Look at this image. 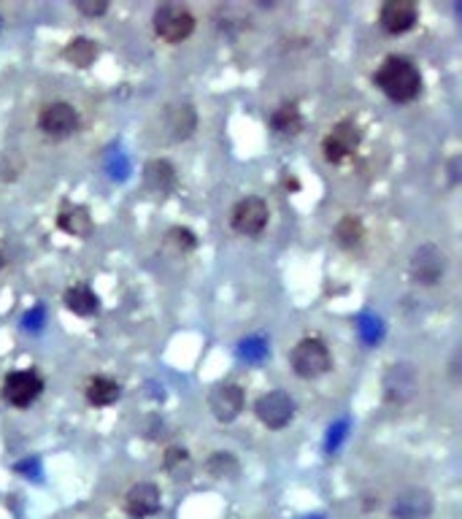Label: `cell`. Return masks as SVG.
<instances>
[{
	"mask_svg": "<svg viewBox=\"0 0 462 519\" xmlns=\"http://www.w3.org/2000/svg\"><path fill=\"white\" fill-rule=\"evenodd\" d=\"M270 127L278 135H297L303 130V114L295 103H281L273 117H270Z\"/></svg>",
	"mask_w": 462,
	"mask_h": 519,
	"instance_id": "obj_19",
	"label": "cell"
},
{
	"mask_svg": "<svg viewBox=\"0 0 462 519\" xmlns=\"http://www.w3.org/2000/svg\"><path fill=\"white\" fill-rule=\"evenodd\" d=\"M206 468H209V473L217 476V479H235L238 471H241L238 460H235L230 452H214V454L209 457V463H206Z\"/></svg>",
	"mask_w": 462,
	"mask_h": 519,
	"instance_id": "obj_22",
	"label": "cell"
},
{
	"mask_svg": "<svg viewBox=\"0 0 462 519\" xmlns=\"http://www.w3.org/2000/svg\"><path fill=\"white\" fill-rule=\"evenodd\" d=\"M160 487L151 481H138L124 495V511L135 519H146L160 511Z\"/></svg>",
	"mask_w": 462,
	"mask_h": 519,
	"instance_id": "obj_10",
	"label": "cell"
},
{
	"mask_svg": "<svg viewBox=\"0 0 462 519\" xmlns=\"http://www.w3.org/2000/svg\"><path fill=\"white\" fill-rule=\"evenodd\" d=\"M365 238V230H363V222L357 217H344L338 225H336V241L344 247V249H355L360 247V241Z\"/></svg>",
	"mask_w": 462,
	"mask_h": 519,
	"instance_id": "obj_21",
	"label": "cell"
},
{
	"mask_svg": "<svg viewBox=\"0 0 462 519\" xmlns=\"http://www.w3.org/2000/svg\"><path fill=\"white\" fill-rule=\"evenodd\" d=\"M195 114L190 106H176L171 108V130H174V138H187L192 130H195V119L192 122H184V117Z\"/></svg>",
	"mask_w": 462,
	"mask_h": 519,
	"instance_id": "obj_23",
	"label": "cell"
},
{
	"mask_svg": "<svg viewBox=\"0 0 462 519\" xmlns=\"http://www.w3.org/2000/svg\"><path fill=\"white\" fill-rule=\"evenodd\" d=\"M57 225L73 238H87L92 233V220L84 206H65L57 217Z\"/></svg>",
	"mask_w": 462,
	"mask_h": 519,
	"instance_id": "obj_16",
	"label": "cell"
},
{
	"mask_svg": "<svg viewBox=\"0 0 462 519\" xmlns=\"http://www.w3.org/2000/svg\"><path fill=\"white\" fill-rule=\"evenodd\" d=\"M446 252L435 244H422L411 260H408V273L416 284L422 287H432L441 281V276L446 273Z\"/></svg>",
	"mask_w": 462,
	"mask_h": 519,
	"instance_id": "obj_5",
	"label": "cell"
},
{
	"mask_svg": "<svg viewBox=\"0 0 462 519\" xmlns=\"http://www.w3.org/2000/svg\"><path fill=\"white\" fill-rule=\"evenodd\" d=\"M297 519H325L322 514H308V516H297Z\"/></svg>",
	"mask_w": 462,
	"mask_h": 519,
	"instance_id": "obj_29",
	"label": "cell"
},
{
	"mask_svg": "<svg viewBox=\"0 0 462 519\" xmlns=\"http://www.w3.org/2000/svg\"><path fill=\"white\" fill-rule=\"evenodd\" d=\"M416 17H419V12H416V4H411V0H387V4L381 6L379 22L389 36H403L416 25Z\"/></svg>",
	"mask_w": 462,
	"mask_h": 519,
	"instance_id": "obj_11",
	"label": "cell"
},
{
	"mask_svg": "<svg viewBox=\"0 0 462 519\" xmlns=\"http://www.w3.org/2000/svg\"><path fill=\"white\" fill-rule=\"evenodd\" d=\"M268 203L257 195H249V198H241L233 212H230V225L235 233L241 236H260L265 228H268Z\"/></svg>",
	"mask_w": 462,
	"mask_h": 519,
	"instance_id": "obj_6",
	"label": "cell"
},
{
	"mask_svg": "<svg viewBox=\"0 0 462 519\" xmlns=\"http://www.w3.org/2000/svg\"><path fill=\"white\" fill-rule=\"evenodd\" d=\"M146 187L154 193H171L176 187V168L168 160H151L143 168Z\"/></svg>",
	"mask_w": 462,
	"mask_h": 519,
	"instance_id": "obj_15",
	"label": "cell"
},
{
	"mask_svg": "<svg viewBox=\"0 0 462 519\" xmlns=\"http://www.w3.org/2000/svg\"><path fill=\"white\" fill-rule=\"evenodd\" d=\"M376 87L395 103H411L422 90V74L419 68L400 55H389L381 68L373 76Z\"/></svg>",
	"mask_w": 462,
	"mask_h": 519,
	"instance_id": "obj_1",
	"label": "cell"
},
{
	"mask_svg": "<svg viewBox=\"0 0 462 519\" xmlns=\"http://www.w3.org/2000/svg\"><path fill=\"white\" fill-rule=\"evenodd\" d=\"M168 238H171V244H176L182 252H184V249H195V247H198V241H195V233L184 230V228H174V230L168 233Z\"/></svg>",
	"mask_w": 462,
	"mask_h": 519,
	"instance_id": "obj_25",
	"label": "cell"
},
{
	"mask_svg": "<svg viewBox=\"0 0 462 519\" xmlns=\"http://www.w3.org/2000/svg\"><path fill=\"white\" fill-rule=\"evenodd\" d=\"M84 395H87V401H90L92 406H111V403L119 401L122 390H119V385H116L114 379H108V376H92V379L87 382V387H84Z\"/></svg>",
	"mask_w": 462,
	"mask_h": 519,
	"instance_id": "obj_17",
	"label": "cell"
},
{
	"mask_svg": "<svg viewBox=\"0 0 462 519\" xmlns=\"http://www.w3.org/2000/svg\"><path fill=\"white\" fill-rule=\"evenodd\" d=\"M360 330H363L365 341H368V343H373V341H379V335H381V319L365 316V319H363V324H360Z\"/></svg>",
	"mask_w": 462,
	"mask_h": 519,
	"instance_id": "obj_27",
	"label": "cell"
},
{
	"mask_svg": "<svg viewBox=\"0 0 462 519\" xmlns=\"http://www.w3.org/2000/svg\"><path fill=\"white\" fill-rule=\"evenodd\" d=\"M254 414L257 420L270 428V430H281L292 422L295 417V401L284 393V390H270L265 395L257 398L254 403Z\"/></svg>",
	"mask_w": 462,
	"mask_h": 519,
	"instance_id": "obj_8",
	"label": "cell"
},
{
	"mask_svg": "<svg viewBox=\"0 0 462 519\" xmlns=\"http://www.w3.org/2000/svg\"><path fill=\"white\" fill-rule=\"evenodd\" d=\"M432 514V495L422 487H408L392 500V519H427Z\"/></svg>",
	"mask_w": 462,
	"mask_h": 519,
	"instance_id": "obj_13",
	"label": "cell"
},
{
	"mask_svg": "<svg viewBox=\"0 0 462 519\" xmlns=\"http://www.w3.org/2000/svg\"><path fill=\"white\" fill-rule=\"evenodd\" d=\"M154 33L166 44H182L195 33V17L182 4H163L151 17Z\"/></svg>",
	"mask_w": 462,
	"mask_h": 519,
	"instance_id": "obj_3",
	"label": "cell"
},
{
	"mask_svg": "<svg viewBox=\"0 0 462 519\" xmlns=\"http://www.w3.org/2000/svg\"><path fill=\"white\" fill-rule=\"evenodd\" d=\"M0 268H4V257H0Z\"/></svg>",
	"mask_w": 462,
	"mask_h": 519,
	"instance_id": "obj_30",
	"label": "cell"
},
{
	"mask_svg": "<svg viewBox=\"0 0 462 519\" xmlns=\"http://www.w3.org/2000/svg\"><path fill=\"white\" fill-rule=\"evenodd\" d=\"M292 371L300 379H320L333 368V355L328 350V343L322 338H303L295 343V350L289 355Z\"/></svg>",
	"mask_w": 462,
	"mask_h": 519,
	"instance_id": "obj_2",
	"label": "cell"
},
{
	"mask_svg": "<svg viewBox=\"0 0 462 519\" xmlns=\"http://www.w3.org/2000/svg\"><path fill=\"white\" fill-rule=\"evenodd\" d=\"M265 355H268V346H265L262 338H246V341H241V358H244V360L257 363V360H262Z\"/></svg>",
	"mask_w": 462,
	"mask_h": 519,
	"instance_id": "obj_24",
	"label": "cell"
},
{
	"mask_svg": "<svg viewBox=\"0 0 462 519\" xmlns=\"http://www.w3.org/2000/svg\"><path fill=\"white\" fill-rule=\"evenodd\" d=\"M38 127L49 138H68L79 130V111L65 100L47 103L38 114Z\"/></svg>",
	"mask_w": 462,
	"mask_h": 519,
	"instance_id": "obj_7",
	"label": "cell"
},
{
	"mask_svg": "<svg viewBox=\"0 0 462 519\" xmlns=\"http://www.w3.org/2000/svg\"><path fill=\"white\" fill-rule=\"evenodd\" d=\"M416 385H419V379H416L414 366L395 363V366H389V371L384 376V398L389 403H406L408 398H414Z\"/></svg>",
	"mask_w": 462,
	"mask_h": 519,
	"instance_id": "obj_12",
	"label": "cell"
},
{
	"mask_svg": "<svg viewBox=\"0 0 462 519\" xmlns=\"http://www.w3.org/2000/svg\"><path fill=\"white\" fill-rule=\"evenodd\" d=\"M360 141H363V133L355 122L344 119L338 125H333V130L325 135L322 141V151H325V160L328 162H344L349 160L357 149H360Z\"/></svg>",
	"mask_w": 462,
	"mask_h": 519,
	"instance_id": "obj_9",
	"label": "cell"
},
{
	"mask_svg": "<svg viewBox=\"0 0 462 519\" xmlns=\"http://www.w3.org/2000/svg\"><path fill=\"white\" fill-rule=\"evenodd\" d=\"M41 393H44V379L36 371H14L4 379V387H0V395L14 409L33 406L41 398Z\"/></svg>",
	"mask_w": 462,
	"mask_h": 519,
	"instance_id": "obj_4",
	"label": "cell"
},
{
	"mask_svg": "<svg viewBox=\"0 0 462 519\" xmlns=\"http://www.w3.org/2000/svg\"><path fill=\"white\" fill-rule=\"evenodd\" d=\"M65 60H71L76 68H87V65H92V60L98 57V47H95V41H90V39H73V41H68V47H65Z\"/></svg>",
	"mask_w": 462,
	"mask_h": 519,
	"instance_id": "obj_20",
	"label": "cell"
},
{
	"mask_svg": "<svg viewBox=\"0 0 462 519\" xmlns=\"http://www.w3.org/2000/svg\"><path fill=\"white\" fill-rule=\"evenodd\" d=\"M76 9L81 14H87V17H100V14L108 12V4H103V0H95V4H92V0H79Z\"/></svg>",
	"mask_w": 462,
	"mask_h": 519,
	"instance_id": "obj_26",
	"label": "cell"
},
{
	"mask_svg": "<svg viewBox=\"0 0 462 519\" xmlns=\"http://www.w3.org/2000/svg\"><path fill=\"white\" fill-rule=\"evenodd\" d=\"M65 306L73 311V314H79V316H92V314H98V308H100V300H98V295L87 287V284H76V287H71V290H65Z\"/></svg>",
	"mask_w": 462,
	"mask_h": 519,
	"instance_id": "obj_18",
	"label": "cell"
},
{
	"mask_svg": "<svg viewBox=\"0 0 462 519\" xmlns=\"http://www.w3.org/2000/svg\"><path fill=\"white\" fill-rule=\"evenodd\" d=\"M209 409L219 422H233L244 411V390L238 385H219L209 395Z\"/></svg>",
	"mask_w": 462,
	"mask_h": 519,
	"instance_id": "obj_14",
	"label": "cell"
},
{
	"mask_svg": "<svg viewBox=\"0 0 462 519\" xmlns=\"http://www.w3.org/2000/svg\"><path fill=\"white\" fill-rule=\"evenodd\" d=\"M187 460H190V454L184 449H176V446L168 449V454H166V465L168 468H176V463H187Z\"/></svg>",
	"mask_w": 462,
	"mask_h": 519,
	"instance_id": "obj_28",
	"label": "cell"
}]
</instances>
